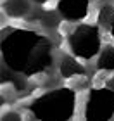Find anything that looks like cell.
Returning <instances> with one entry per match:
<instances>
[{"label": "cell", "mask_w": 114, "mask_h": 121, "mask_svg": "<svg viewBox=\"0 0 114 121\" xmlns=\"http://www.w3.org/2000/svg\"><path fill=\"white\" fill-rule=\"evenodd\" d=\"M31 0H5L4 12L12 19H23L31 12Z\"/></svg>", "instance_id": "cell-7"}, {"label": "cell", "mask_w": 114, "mask_h": 121, "mask_svg": "<svg viewBox=\"0 0 114 121\" xmlns=\"http://www.w3.org/2000/svg\"><path fill=\"white\" fill-rule=\"evenodd\" d=\"M4 71L33 78L54 64V45L35 30L5 28L2 31Z\"/></svg>", "instance_id": "cell-1"}, {"label": "cell", "mask_w": 114, "mask_h": 121, "mask_svg": "<svg viewBox=\"0 0 114 121\" xmlns=\"http://www.w3.org/2000/svg\"><path fill=\"white\" fill-rule=\"evenodd\" d=\"M112 21H114V7L107 4V5H104V7L100 9V12H99V24L109 30Z\"/></svg>", "instance_id": "cell-9"}, {"label": "cell", "mask_w": 114, "mask_h": 121, "mask_svg": "<svg viewBox=\"0 0 114 121\" xmlns=\"http://www.w3.org/2000/svg\"><path fill=\"white\" fill-rule=\"evenodd\" d=\"M107 31H109V35H111V38L114 40V21L111 23V26H109V30H107Z\"/></svg>", "instance_id": "cell-12"}, {"label": "cell", "mask_w": 114, "mask_h": 121, "mask_svg": "<svg viewBox=\"0 0 114 121\" xmlns=\"http://www.w3.org/2000/svg\"><path fill=\"white\" fill-rule=\"evenodd\" d=\"M106 85L109 86L111 90H114V76H109V78L106 80Z\"/></svg>", "instance_id": "cell-11"}, {"label": "cell", "mask_w": 114, "mask_h": 121, "mask_svg": "<svg viewBox=\"0 0 114 121\" xmlns=\"http://www.w3.org/2000/svg\"><path fill=\"white\" fill-rule=\"evenodd\" d=\"M55 10L66 23H81L90 14V0H59Z\"/></svg>", "instance_id": "cell-5"}, {"label": "cell", "mask_w": 114, "mask_h": 121, "mask_svg": "<svg viewBox=\"0 0 114 121\" xmlns=\"http://www.w3.org/2000/svg\"><path fill=\"white\" fill-rule=\"evenodd\" d=\"M86 69L81 64V59L76 56H62L59 60V74L64 80H74V78H81L85 76Z\"/></svg>", "instance_id": "cell-6"}, {"label": "cell", "mask_w": 114, "mask_h": 121, "mask_svg": "<svg viewBox=\"0 0 114 121\" xmlns=\"http://www.w3.org/2000/svg\"><path fill=\"white\" fill-rule=\"evenodd\" d=\"M31 2H33L35 5H45V4L48 2V0H31Z\"/></svg>", "instance_id": "cell-13"}, {"label": "cell", "mask_w": 114, "mask_h": 121, "mask_svg": "<svg viewBox=\"0 0 114 121\" xmlns=\"http://www.w3.org/2000/svg\"><path fill=\"white\" fill-rule=\"evenodd\" d=\"M97 69L99 71H114V45L102 47L100 54L97 56Z\"/></svg>", "instance_id": "cell-8"}, {"label": "cell", "mask_w": 114, "mask_h": 121, "mask_svg": "<svg viewBox=\"0 0 114 121\" xmlns=\"http://www.w3.org/2000/svg\"><path fill=\"white\" fill-rule=\"evenodd\" d=\"M59 17H61L59 12H45L43 16H40V23L47 28H55L59 26Z\"/></svg>", "instance_id": "cell-10"}, {"label": "cell", "mask_w": 114, "mask_h": 121, "mask_svg": "<svg viewBox=\"0 0 114 121\" xmlns=\"http://www.w3.org/2000/svg\"><path fill=\"white\" fill-rule=\"evenodd\" d=\"M68 45L73 56L81 60H90L97 57L102 50V35L99 26L81 23L69 31Z\"/></svg>", "instance_id": "cell-3"}, {"label": "cell", "mask_w": 114, "mask_h": 121, "mask_svg": "<svg viewBox=\"0 0 114 121\" xmlns=\"http://www.w3.org/2000/svg\"><path fill=\"white\" fill-rule=\"evenodd\" d=\"M31 116L43 121H68L76 112V92L71 86H59L38 95L28 106Z\"/></svg>", "instance_id": "cell-2"}, {"label": "cell", "mask_w": 114, "mask_h": 121, "mask_svg": "<svg viewBox=\"0 0 114 121\" xmlns=\"http://www.w3.org/2000/svg\"><path fill=\"white\" fill-rule=\"evenodd\" d=\"M83 118L86 121H109L114 118V90L109 86L92 88L86 95Z\"/></svg>", "instance_id": "cell-4"}]
</instances>
